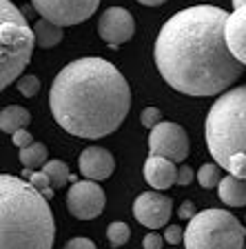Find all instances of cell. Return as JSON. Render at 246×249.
Segmentation results:
<instances>
[{
  "instance_id": "24",
  "label": "cell",
  "mask_w": 246,
  "mask_h": 249,
  "mask_svg": "<svg viewBox=\"0 0 246 249\" xmlns=\"http://www.w3.org/2000/svg\"><path fill=\"white\" fill-rule=\"evenodd\" d=\"M29 182L36 187L38 192H45V189H49V187H51V178H49V174H47L45 169L33 171V174H31V178H29Z\"/></svg>"
},
{
  "instance_id": "15",
  "label": "cell",
  "mask_w": 246,
  "mask_h": 249,
  "mask_svg": "<svg viewBox=\"0 0 246 249\" xmlns=\"http://www.w3.org/2000/svg\"><path fill=\"white\" fill-rule=\"evenodd\" d=\"M217 196L229 207H244L246 205V178L229 174L217 185Z\"/></svg>"
},
{
  "instance_id": "16",
  "label": "cell",
  "mask_w": 246,
  "mask_h": 249,
  "mask_svg": "<svg viewBox=\"0 0 246 249\" xmlns=\"http://www.w3.org/2000/svg\"><path fill=\"white\" fill-rule=\"evenodd\" d=\"M33 31H36V45L42 49H51V47L60 45L62 38H65V27L47 20V18H40L33 25Z\"/></svg>"
},
{
  "instance_id": "9",
  "label": "cell",
  "mask_w": 246,
  "mask_h": 249,
  "mask_svg": "<svg viewBox=\"0 0 246 249\" xmlns=\"http://www.w3.org/2000/svg\"><path fill=\"white\" fill-rule=\"evenodd\" d=\"M107 205L104 189L96 180H78L71 185L67 194V207L69 213L78 220H93L102 213Z\"/></svg>"
},
{
  "instance_id": "1",
  "label": "cell",
  "mask_w": 246,
  "mask_h": 249,
  "mask_svg": "<svg viewBox=\"0 0 246 249\" xmlns=\"http://www.w3.org/2000/svg\"><path fill=\"white\" fill-rule=\"evenodd\" d=\"M229 11L195 5L178 11L155 38L160 76L184 96H220L246 71L226 42Z\"/></svg>"
},
{
  "instance_id": "21",
  "label": "cell",
  "mask_w": 246,
  "mask_h": 249,
  "mask_svg": "<svg viewBox=\"0 0 246 249\" xmlns=\"http://www.w3.org/2000/svg\"><path fill=\"white\" fill-rule=\"evenodd\" d=\"M107 238L111 243V247H122L131 238V229H129L127 223H111L107 227Z\"/></svg>"
},
{
  "instance_id": "22",
  "label": "cell",
  "mask_w": 246,
  "mask_h": 249,
  "mask_svg": "<svg viewBox=\"0 0 246 249\" xmlns=\"http://www.w3.org/2000/svg\"><path fill=\"white\" fill-rule=\"evenodd\" d=\"M16 85H18V91L25 96V98H33L38 91H40V80H38L36 76H20L18 80H16Z\"/></svg>"
},
{
  "instance_id": "2",
  "label": "cell",
  "mask_w": 246,
  "mask_h": 249,
  "mask_svg": "<svg viewBox=\"0 0 246 249\" xmlns=\"http://www.w3.org/2000/svg\"><path fill=\"white\" fill-rule=\"evenodd\" d=\"M131 89L115 65L87 56L69 62L53 78L49 109L62 129L78 138H104L124 123Z\"/></svg>"
},
{
  "instance_id": "25",
  "label": "cell",
  "mask_w": 246,
  "mask_h": 249,
  "mask_svg": "<svg viewBox=\"0 0 246 249\" xmlns=\"http://www.w3.org/2000/svg\"><path fill=\"white\" fill-rule=\"evenodd\" d=\"M164 240H166L169 245L184 243V229L180 227V225H169V227L164 229Z\"/></svg>"
},
{
  "instance_id": "17",
  "label": "cell",
  "mask_w": 246,
  "mask_h": 249,
  "mask_svg": "<svg viewBox=\"0 0 246 249\" xmlns=\"http://www.w3.org/2000/svg\"><path fill=\"white\" fill-rule=\"evenodd\" d=\"M31 123V114L20 105H9L0 111V129L5 134H14V131L22 129Z\"/></svg>"
},
{
  "instance_id": "5",
  "label": "cell",
  "mask_w": 246,
  "mask_h": 249,
  "mask_svg": "<svg viewBox=\"0 0 246 249\" xmlns=\"http://www.w3.org/2000/svg\"><path fill=\"white\" fill-rule=\"evenodd\" d=\"M33 47L36 31L27 25L22 11L9 0H0V89H7L20 78Z\"/></svg>"
},
{
  "instance_id": "18",
  "label": "cell",
  "mask_w": 246,
  "mask_h": 249,
  "mask_svg": "<svg viewBox=\"0 0 246 249\" xmlns=\"http://www.w3.org/2000/svg\"><path fill=\"white\" fill-rule=\"evenodd\" d=\"M18 158H20L22 167H29V169L38 171L47 165V147L42 145V142H33V145H29V147H22Z\"/></svg>"
},
{
  "instance_id": "27",
  "label": "cell",
  "mask_w": 246,
  "mask_h": 249,
  "mask_svg": "<svg viewBox=\"0 0 246 249\" xmlns=\"http://www.w3.org/2000/svg\"><path fill=\"white\" fill-rule=\"evenodd\" d=\"M142 245H144V249H162L164 238L160 236V233H147L144 240H142Z\"/></svg>"
},
{
  "instance_id": "14",
  "label": "cell",
  "mask_w": 246,
  "mask_h": 249,
  "mask_svg": "<svg viewBox=\"0 0 246 249\" xmlns=\"http://www.w3.org/2000/svg\"><path fill=\"white\" fill-rule=\"evenodd\" d=\"M226 42L233 56L246 65V5H240L229 14L226 20Z\"/></svg>"
},
{
  "instance_id": "6",
  "label": "cell",
  "mask_w": 246,
  "mask_h": 249,
  "mask_svg": "<svg viewBox=\"0 0 246 249\" xmlns=\"http://www.w3.org/2000/svg\"><path fill=\"white\" fill-rule=\"evenodd\" d=\"M246 229L226 209H204L186 225V249H244Z\"/></svg>"
},
{
  "instance_id": "28",
  "label": "cell",
  "mask_w": 246,
  "mask_h": 249,
  "mask_svg": "<svg viewBox=\"0 0 246 249\" xmlns=\"http://www.w3.org/2000/svg\"><path fill=\"white\" fill-rule=\"evenodd\" d=\"M193 182V169H191L189 165H182L178 167V185H191Z\"/></svg>"
},
{
  "instance_id": "30",
  "label": "cell",
  "mask_w": 246,
  "mask_h": 249,
  "mask_svg": "<svg viewBox=\"0 0 246 249\" xmlns=\"http://www.w3.org/2000/svg\"><path fill=\"white\" fill-rule=\"evenodd\" d=\"M178 216L182 218V220H191V218L195 216V205L193 202H189V200H184L182 205H180V209H178Z\"/></svg>"
},
{
  "instance_id": "31",
  "label": "cell",
  "mask_w": 246,
  "mask_h": 249,
  "mask_svg": "<svg viewBox=\"0 0 246 249\" xmlns=\"http://www.w3.org/2000/svg\"><path fill=\"white\" fill-rule=\"evenodd\" d=\"M140 5H147V7H160V5H164L166 0H138Z\"/></svg>"
},
{
  "instance_id": "4",
  "label": "cell",
  "mask_w": 246,
  "mask_h": 249,
  "mask_svg": "<svg viewBox=\"0 0 246 249\" xmlns=\"http://www.w3.org/2000/svg\"><path fill=\"white\" fill-rule=\"evenodd\" d=\"M204 136L213 160L229 174L246 178V85L217 96L206 116Z\"/></svg>"
},
{
  "instance_id": "10",
  "label": "cell",
  "mask_w": 246,
  "mask_h": 249,
  "mask_svg": "<svg viewBox=\"0 0 246 249\" xmlns=\"http://www.w3.org/2000/svg\"><path fill=\"white\" fill-rule=\"evenodd\" d=\"M171 212H173V202H171L169 196L158 192H144L135 198L133 202V216L140 225L149 229H160L166 227L171 218Z\"/></svg>"
},
{
  "instance_id": "29",
  "label": "cell",
  "mask_w": 246,
  "mask_h": 249,
  "mask_svg": "<svg viewBox=\"0 0 246 249\" xmlns=\"http://www.w3.org/2000/svg\"><path fill=\"white\" fill-rule=\"evenodd\" d=\"M65 249H96V245L89 238H71L65 245Z\"/></svg>"
},
{
  "instance_id": "23",
  "label": "cell",
  "mask_w": 246,
  "mask_h": 249,
  "mask_svg": "<svg viewBox=\"0 0 246 249\" xmlns=\"http://www.w3.org/2000/svg\"><path fill=\"white\" fill-rule=\"evenodd\" d=\"M140 123H142L144 127L153 129L158 123H162V111H160L158 107H147V109H142V114H140Z\"/></svg>"
},
{
  "instance_id": "3",
  "label": "cell",
  "mask_w": 246,
  "mask_h": 249,
  "mask_svg": "<svg viewBox=\"0 0 246 249\" xmlns=\"http://www.w3.org/2000/svg\"><path fill=\"white\" fill-rule=\"evenodd\" d=\"M53 212L47 196L22 176H0V249H51Z\"/></svg>"
},
{
  "instance_id": "13",
  "label": "cell",
  "mask_w": 246,
  "mask_h": 249,
  "mask_svg": "<svg viewBox=\"0 0 246 249\" xmlns=\"http://www.w3.org/2000/svg\"><path fill=\"white\" fill-rule=\"evenodd\" d=\"M144 180L160 192L169 189L171 185H178V167L171 158L149 154V158L144 162Z\"/></svg>"
},
{
  "instance_id": "26",
  "label": "cell",
  "mask_w": 246,
  "mask_h": 249,
  "mask_svg": "<svg viewBox=\"0 0 246 249\" xmlns=\"http://www.w3.org/2000/svg\"><path fill=\"white\" fill-rule=\"evenodd\" d=\"M11 142H14L18 149H22V147L33 145V136H31L29 131L22 127V129H18V131H14V134H11Z\"/></svg>"
},
{
  "instance_id": "32",
  "label": "cell",
  "mask_w": 246,
  "mask_h": 249,
  "mask_svg": "<svg viewBox=\"0 0 246 249\" xmlns=\"http://www.w3.org/2000/svg\"><path fill=\"white\" fill-rule=\"evenodd\" d=\"M240 5H246V0H233V7H240Z\"/></svg>"
},
{
  "instance_id": "11",
  "label": "cell",
  "mask_w": 246,
  "mask_h": 249,
  "mask_svg": "<svg viewBox=\"0 0 246 249\" xmlns=\"http://www.w3.org/2000/svg\"><path fill=\"white\" fill-rule=\"evenodd\" d=\"M98 34L109 47H120L129 42L135 34V20L124 7H109L100 20H98Z\"/></svg>"
},
{
  "instance_id": "20",
  "label": "cell",
  "mask_w": 246,
  "mask_h": 249,
  "mask_svg": "<svg viewBox=\"0 0 246 249\" xmlns=\"http://www.w3.org/2000/svg\"><path fill=\"white\" fill-rule=\"evenodd\" d=\"M222 180V167L217 162H211V165H202L197 171V182H200L204 189H213L217 187Z\"/></svg>"
},
{
  "instance_id": "33",
  "label": "cell",
  "mask_w": 246,
  "mask_h": 249,
  "mask_svg": "<svg viewBox=\"0 0 246 249\" xmlns=\"http://www.w3.org/2000/svg\"><path fill=\"white\" fill-rule=\"evenodd\" d=\"M244 249H246V247H244Z\"/></svg>"
},
{
  "instance_id": "19",
  "label": "cell",
  "mask_w": 246,
  "mask_h": 249,
  "mask_svg": "<svg viewBox=\"0 0 246 249\" xmlns=\"http://www.w3.org/2000/svg\"><path fill=\"white\" fill-rule=\"evenodd\" d=\"M42 169L49 174L53 189H62V187L71 180V174H69L67 162H62V160H49L45 167H42Z\"/></svg>"
},
{
  "instance_id": "7",
  "label": "cell",
  "mask_w": 246,
  "mask_h": 249,
  "mask_svg": "<svg viewBox=\"0 0 246 249\" xmlns=\"http://www.w3.org/2000/svg\"><path fill=\"white\" fill-rule=\"evenodd\" d=\"M40 18L56 22L60 27H71L89 20L96 14L100 0H31Z\"/></svg>"
},
{
  "instance_id": "12",
  "label": "cell",
  "mask_w": 246,
  "mask_h": 249,
  "mask_svg": "<svg viewBox=\"0 0 246 249\" xmlns=\"http://www.w3.org/2000/svg\"><path fill=\"white\" fill-rule=\"evenodd\" d=\"M78 167L80 174L89 180H104L113 174L115 169V160L109 149L104 147H87L78 158Z\"/></svg>"
},
{
  "instance_id": "8",
  "label": "cell",
  "mask_w": 246,
  "mask_h": 249,
  "mask_svg": "<svg viewBox=\"0 0 246 249\" xmlns=\"http://www.w3.org/2000/svg\"><path fill=\"white\" fill-rule=\"evenodd\" d=\"M149 154L171 158L173 162H182L189 156V136L184 127L178 123L162 120L151 129L149 134Z\"/></svg>"
}]
</instances>
